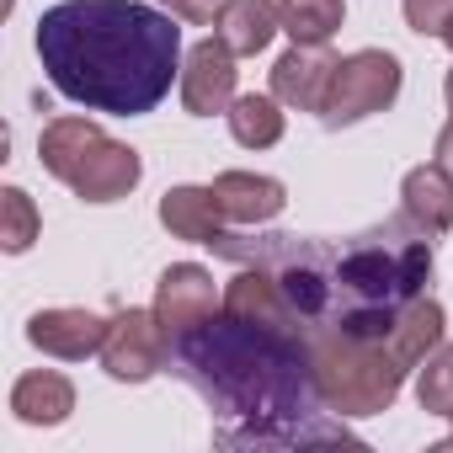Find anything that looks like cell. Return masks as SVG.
<instances>
[{"label": "cell", "mask_w": 453, "mask_h": 453, "mask_svg": "<svg viewBox=\"0 0 453 453\" xmlns=\"http://www.w3.org/2000/svg\"><path fill=\"white\" fill-rule=\"evenodd\" d=\"M230 134L246 144V150H267L283 139V112L273 96H235L230 107Z\"/></svg>", "instance_id": "obj_18"}, {"label": "cell", "mask_w": 453, "mask_h": 453, "mask_svg": "<svg viewBox=\"0 0 453 453\" xmlns=\"http://www.w3.org/2000/svg\"><path fill=\"white\" fill-rule=\"evenodd\" d=\"M437 160H442V165L453 171V123H448V128L437 134Z\"/></svg>", "instance_id": "obj_23"}, {"label": "cell", "mask_w": 453, "mask_h": 453, "mask_svg": "<svg viewBox=\"0 0 453 453\" xmlns=\"http://www.w3.org/2000/svg\"><path fill=\"white\" fill-rule=\"evenodd\" d=\"M310 357H315V379L326 405H336L342 416H373L400 395V357L389 352V342H363L347 331H304Z\"/></svg>", "instance_id": "obj_3"}, {"label": "cell", "mask_w": 453, "mask_h": 453, "mask_svg": "<svg viewBox=\"0 0 453 453\" xmlns=\"http://www.w3.org/2000/svg\"><path fill=\"white\" fill-rule=\"evenodd\" d=\"M171 368L208 400L219 416L213 442L224 448H294L347 437L342 421L320 416L326 395L299 326L219 310L213 320L171 336Z\"/></svg>", "instance_id": "obj_1"}, {"label": "cell", "mask_w": 453, "mask_h": 453, "mask_svg": "<svg viewBox=\"0 0 453 453\" xmlns=\"http://www.w3.org/2000/svg\"><path fill=\"white\" fill-rule=\"evenodd\" d=\"M448 112H453V70H448Z\"/></svg>", "instance_id": "obj_24"}, {"label": "cell", "mask_w": 453, "mask_h": 453, "mask_svg": "<svg viewBox=\"0 0 453 453\" xmlns=\"http://www.w3.org/2000/svg\"><path fill=\"white\" fill-rule=\"evenodd\" d=\"M400 91V59L384 54V49H363L352 59H336L331 81H326V96H320V118L331 128L342 123H357L368 112H384Z\"/></svg>", "instance_id": "obj_5"}, {"label": "cell", "mask_w": 453, "mask_h": 453, "mask_svg": "<svg viewBox=\"0 0 453 453\" xmlns=\"http://www.w3.org/2000/svg\"><path fill=\"white\" fill-rule=\"evenodd\" d=\"M219 310H224V304H219V294H213V273H203V267L181 262V267H171V273L160 278L155 315H160V326H165L171 336H181V331H192V326L213 320Z\"/></svg>", "instance_id": "obj_8"}, {"label": "cell", "mask_w": 453, "mask_h": 453, "mask_svg": "<svg viewBox=\"0 0 453 453\" xmlns=\"http://www.w3.org/2000/svg\"><path fill=\"white\" fill-rule=\"evenodd\" d=\"M442 38H448V43H453V22H448V33H442Z\"/></svg>", "instance_id": "obj_25"}, {"label": "cell", "mask_w": 453, "mask_h": 453, "mask_svg": "<svg viewBox=\"0 0 453 453\" xmlns=\"http://www.w3.org/2000/svg\"><path fill=\"white\" fill-rule=\"evenodd\" d=\"M405 22L421 38H442L448 22H453V0H405Z\"/></svg>", "instance_id": "obj_21"}, {"label": "cell", "mask_w": 453, "mask_h": 453, "mask_svg": "<svg viewBox=\"0 0 453 453\" xmlns=\"http://www.w3.org/2000/svg\"><path fill=\"white\" fill-rule=\"evenodd\" d=\"M160 224L176 235V241H197V246H213L224 235V208L213 197V187H176L160 197Z\"/></svg>", "instance_id": "obj_12"}, {"label": "cell", "mask_w": 453, "mask_h": 453, "mask_svg": "<svg viewBox=\"0 0 453 453\" xmlns=\"http://www.w3.org/2000/svg\"><path fill=\"white\" fill-rule=\"evenodd\" d=\"M181 102L197 118H213V112H230L235 107V49L224 43V38H208V43H197L187 54Z\"/></svg>", "instance_id": "obj_7"}, {"label": "cell", "mask_w": 453, "mask_h": 453, "mask_svg": "<svg viewBox=\"0 0 453 453\" xmlns=\"http://www.w3.org/2000/svg\"><path fill=\"white\" fill-rule=\"evenodd\" d=\"M342 17H347L342 0H283L278 6V22L294 43H326L342 27Z\"/></svg>", "instance_id": "obj_17"}, {"label": "cell", "mask_w": 453, "mask_h": 453, "mask_svg": "<svg viewBox=\"0 0 453 453\" xmlns=\"http://www.w3.org/2000/svg\"><path fill=\"white\" fill-rule=\"evenodd\" d=\"M12 411L22 421H33V426H54V421H65L75 411V389H70L65 373H49V368L43 373H27L12 389Z\"/></svg>", "instance_id": "obj_15"}, {"label": "cell", "mask_w": 453, "mask_h": 453, "mask_svg": "<svg viewBox=\"0 0 453 453\" xmlns=\"http://www.w3.org/2000/svg\"><path fill=\"white\" fill-rule=\"evenodd\" d=\"M213 27H219V38L230 43L235 54H262L283 22H278L273 0H224V6L213 12Z\"/></svg>", "instance_id": "obj_14"}, {"label": "cell", "mask_w": 453, "mask_h": 453, "mask_svg": "<svg viewBox=\"0 0 453 453\" xmlns=\"http://www.w3.org/2000/svg\"><path fill=\"white\" fill-rule=\"evenodd\" d=\"M38 155H43V165H49L65 187H75L86 203H118V197H128V192L139 187V171H144L128 144L107 139V134H102L96 123H86V118H59V123H49L43 139H38Z\"/></svg>", "instance_id": "obj_4"}, {"label": "cell", "mask_w": 453, "mask_h": 453, "mask_svg": "<svg viewBox=\"0 0 453 453\" xmlns=\"http://www.w3.org/2000/svg\"><path fill=\"white\" fill-rule=\"evenodd\" d=\"M160 6H171V17H181V22H213V0H160Z\"/></svg>", "instance_id": "obj_22"}, {"label": "cell", "mask_w": 453, "mask_h": 453, "mask_svg": "<svg viewBox=\"0 0 453 453\" xmlns=\"http://www.w3.org/2000/svg\"><path fill=\"white\" fill-rule=\"evenodd\" d=\"M442 342V310H437V299H411L405 304V315L395 320V336H389V352L400 357V368H416V363H426V352Z\"/></svg>", "instance_id": "obj_16"}, {"label": "cell", "mask_w": 453, "mask_h": 453, "mask_svg": "<svg viewBox=\"0 0 453 453\" xmlns=\"http://www.w3.org/2000/svg\"><path fill=\"white\" fill-rule=\"evenodd\" d=\"M33 241H38V208H33V197L22 187H6L0 192V246L17 257Z\"/></svg>", "instance_id": "obj_19"}, {"label": "cell", "mask_w": 453, "mask_h": 453, "mask_svg": "<svg viewBox=\"0 0 453 453\" xmlns=\"http://www.w3.org/2000/svg\"><path fill=\"white\" fill-rule=\"evenodd\" d=\"M38 59L70 102L139 118L176 81L181 27L139 0H65L38 22Z\"/></svg>", "instance_id": "obj_2"}, {"label": "cell", "mask_w": 453, "mask_h": 453, "mask_svg": "<svg viewBox=\"0 0 453 453\" xmlns=\"http://www.w3.org/2000/svg\"><path fill=\"white\" fill-rule=\"evenodd\" d=\"M213 197H219V208H224V219H230V224H267L288 203L283 197V181L251 176V171H224V176H213Z\"/></svg>", "instance_id": "obj_11"}, {"label": "cell", "mask_w": 453, "mask_h": 453, "mask_svg": "<svg viewBox=\"0 0 453 453\" xmlns=\"http://www.w3.org/2000/svg\"><path fill=\"white\" fill-rule=\"evenodd\" d=\"M107 326H112V320H102V315H91V310H43V315L27 320V342L43 347V352H54V357H70V363H75V357L102 352Z\"/></svg>", "instance_id": "obj_10"}, {"label": "cell", "mask_w": 453, "mask_h": 453, "mask_svg": "<svg viewBox=\"0 0 453 453\" xmlns=\"http://www.w3.org/2000/svg\"><path fill=\"white\" fill-rule=\"evenodd\" d=\"M400 197H405V213L421 224L426 235H442V230H453V171H448L442 160H426V165H416V171L405 176Z\"/></svg>", "instance_id": "obj_13"}, {"label": "cell", "mask_w": 453, "mask_h": 453, "mask_svg": "<svg viewBox=\"0 0 453 453\" xmlns=\"http://www.w3.org/2000/svg\"><path fill=\"white\" fill-rule=\"evenodd\" d=\"M331 70H336V59L326 54V43H294L273 65V96L288 102V107H299V112H320Z\"/></svg>", "instance_id": "obj_9"}, {"label": "cell", "mask_w": 453, "mask_h": 453, "mask_svg": "<svg viewBox=\"0 0 453 453\" xmlns=\"http://www.w3.org/2000/svg\"><path fill=\"white\" fill-rule=\"evenodd\" d=\"M416 395H421V411H432V416H453V347H437V357L421 368Z\"/></svg>", "instance_id": "obj_20"}, {"label": "cell", "mask_w": 453, "mask_h": 453, "mask_svg": "<svg viewBox=\"0 0 453 453\" xmlns=\"http://www.w3.org/2000/svg\"><path fill=\"white\" fill-rule=\"evenodd\" d=\"M96 357H102V368L112 379L139 384V379H150V373H160L171 363V331L160 326L155 310H123L107 326V342H102Z\"/></svg>", "instance_id": "obj_6"}]
</instances>
